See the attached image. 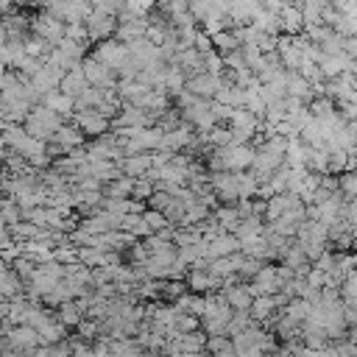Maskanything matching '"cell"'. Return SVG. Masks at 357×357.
I'll return each mask as SVG.
<instances>
[{
  "mask_svg": "<svg viewBox=\"0 0 357 357\" xmlns=\"http://www.w3.org/2000/svg\"><path fill=\"white\" fill-rule=\"evenodd\" d=\"M28 326H33V332H36L39 340H42V346H53V343H61V340L67 337V326L59 321V315H53V312L45 310V307H39V310L31 315Z\"/></svg>",
  "mask_w": 357,
  "mask_h": 357,
  "instance_id": "6da1fadb",
  "label": "cell"
},
{
  "mask_svg": "<svg viewBox=\"0 0 357 357\" xmlns=\"http://www.w3.org/2000/svg\"><path fill=\"white\" fill-rule=\"evenodd\" d=\"M59 126H61V117L53 109H47V106H36L25 117V131L33 139H50L59 131Z\"/></svg>",
  "mask_w": 357,
  "mask_h": 357,
  "instance_id": "7a4b0ae2",
  "label": "cell"
},
{
  "mask_svg": "<svg viewBox=\"0 0 357 357\" xmlns=\"http://www.w3.org/2000/svg\"><path fill=\"white\" fill-rule=\"evenodd\" d=\"M3 343H6V349L11 351V354H33L39 346H42V340H39V335L33 332V326H28V324H11L8 329H6V335H3Z\"/></svg>",
  "mask_w": 357,
  "mask_h": 357,
  "instance_id": "3957f363",
  "label": "cell"
},
{
  "mask_svg": "<svg viewBox=\"0 0 357 357\" xmlns=\"http://www.w3.org/2000/svg\"><path fill=\"white\" fill-rule=\"evenodd\" d=\"M251 296H276L282 290V276H279V268L273 265H262L254 276H251V284H248Z\"/></svg>",
  "mask_w": 357,
  "mask_h": 357,
  "instance_id": "277c9868",
  "label": "cell"
},
{
  "mask_svg": "<svg viewBox=\"0 0 357 357\" xmlns=\"http://www.w3.org/2000/svg\"><path fill=\"white\" fill-rule=\"evenodd\" d=\"M75 128H78L81 134L98 137V134H103V131L109 128V117H103V114L95 112V109H86V112H78V114H75Z\"/></svg>",
  "mask_w": 357,
  "mask_h": 357,
  "instance_id": "5b68a950",
  "label": "cell"
},
{
  "mask_svg": "<svg viewBox=\"0 0 357 357\" xmlns=\"http://www.w3.org/2000/svg\"><path fill=\"white\" fill-rule=\"evenodd\" d=\"M220 78L218 75H212V73H201V75H195V78H190V84H187V89H190V95H195V98H215L218 95V89H220Z\"/></svg>",
  "mask_w": 357,
  "mask_h": 357,
  "instance_id": "8992f818",
  "label": "cell"
},
{
  "mask_svg": "<svg viewBox=\"0 0 357 357\" xmlns=\"http://www.w3.org/2000/svg\"><path fill=\"white\" fill-rule=\"evenodd\" d=\"M223 290H226L223 298H226V304H229L234 312H248L254 296H251V290H248L245 284H223Z\"/></svg>",
  "mask_w": 357,
  "mask_h": 357,
  "instance_id": "52a82bcc",
  "label": "cell"
},
{
  "mask_svg": "<svg viewBox=\"0 0 357 357\" xmlns=\"http://www.w3.org/2000/svg\"><path fill=\"white\" fill-rule=\"evenodd\" d=\"M106 346H109V357H148V351L131 337H123V340L106 337Z\"/></svg>",
  "mask_w": 357,
  "mask_h": 357,
  "instance_id": "ba28073f",
  "label": "cell"
},
{
  "mask_svg": "<svg viewBox=\"0 0 357 357\" xmlns=\"http://www.w3.org/2000/svg\"><path fill=\"white\" fill-rule=\"evenodd\" d=\"M89 84H86V78H84V70H70V73H64V78H61V84H59V92H64V95H70L73 100L86 89Z\"/></svg>",
  "mask_w": 357,
  "mask_h": 357,
  "instance_id": "9c48e42d",
  "label": "cell"
},
{
  "mask_svg": "<svg viewBox=\"0 0 357 357\" xmlns=\"http://www.w3.org/2000/svg\"><path fill=\"white\" fill-rule=\"evenodd\" d=\"M56 142V151H73L84 142V134L78 128H67V126H59V131L50 137Z\"/></svg>",
  "mask_w": 357,
  "mask_h": 357,
  "instance_id": "30bf717a",
  "label": "cell"
},
{
  "mask_svg": "<svg viewBox=\"0 0 357 357\" xmlns=\"http://www.w3.org/2000/svg\"><path fill=\"white\" fill-rule=\"evenodd\" d=\"M176 310L201 318V312H204V296H201V293H181V296L176 298Z\"/></svg>",
  "mask_w": 357,
  "mask_h": 357,
  "instance_id": "8fae6325",
  "label": "cell"
},
{
  "mask_svg": "<svg viewBox=\"0 0 357 357\" xmlns=\"http://www.w3.org/2000/svg\"><path fill=\"white\" fill-rule=\"evenodd\" d=\"M45 106H47V109H53L56 114H70V112L75 109V100H73L70 95H64V92H56V89H53V92H47V95H45Z\"/></svg>",
  "mask_w": 357,
  "mask_h": 357,
  "instance_id": "7c38bea8",
  "label": "cell"
},
{
  "mask_svg": "<svg viewBox=\"0 0 357 357\" xmlns=\"http://www.w3.org/2000/svg\"><path fill=\"white\" fill-rule=\"evenodd\" d=\"M106 192H109V198H128V195L134 192V178L120 176V178H114V181L106 187Z\"/></svg>",
  "mask_w": 357,
  "mask_h": 357,
  "instance_id": "4fadbf2b",
  "label": "cell"
},
{
  "mask_svg": "<svg viewBox=\"0 0 357 357\" xmlns=\"http://www.w3.org/2000/svg\"><path fill=\"white\" fill-rule=\"evenodd\" d=\"M245 326H251V315H248V312H234L231 321L226 324V335H237V332H243Z\"/></svg>",
  "mask_w": 357,
  "mask_h": 357,
  "instance_id": "5bb4252c",
  "label": "cell"
},
{
  "mask_svg": "<svg viewBox=\"0 0 357 357\" xmlns=\"http://www.w3.org/2000/svg\"><path fill=\"white\" fill-rule=\"evenodd\" d=\"M340 287H343V298H346V301H357V271H351V273L340 282Z\"/></svg>",
  "mask_w": 357,
  "mask_h": 357,
  "instance_id": "9a60e30c",
  "label": "cell"
},
{
  "mask_svg": "<svg viewBox=\"0 0 357 357\" xmlns=\"http://www.w3.org/2000/svg\"><path fill=\"white\" fill-rule=\"evenodd\" d=\"M340 192L343 195H349V198H357V173H346L340 181Z\"/></svg>",
  "mask_w": 357,
  "mask_h": 357,
  "instance_id": "2e32d148",
  "label": "cell"
},
{
  "mask_svg": "<svg viewBox=\"0 0 357 357\" xmlns=\"http://www.w3.org/2000/svg\"><path fill=\"white\" fill-rule=\"evenodd\" d=\"M351 245H354V251H357V237H354V240H351Z\"/></svg>",
  "mask_w": 357,
  "mask_h": 357,
  "instance_id": "e0dca14e",
  "label": "cell"
}]
</instances>
